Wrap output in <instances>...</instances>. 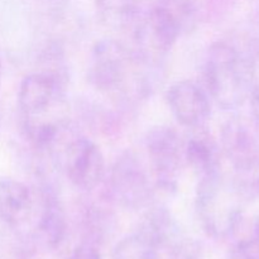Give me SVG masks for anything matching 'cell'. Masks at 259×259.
<instances>
[{
  "instance_id": "2",
  "label": "cell",
  "mask_w": 259,
  "mask_h": 259,
  "mask_svg": "<svg viewBox=\"0 0 259 259\" xmlns=\"http://www.w3.org/2000/svg\"><path fill=\"white\" fill-rule=\"evenodd\" d=\"M156 67L146 65L131 47L114 39H101L90 53L88 80L96 90L131 99L151 93V75Z\"/></svg>"
},
{
  "instance_id": "22",
  "label": "cell",
  "mask_w": 259,
  "mask_h": 259,
  "mask_svg": "<svg viewBox=\"0 0 259 259\" xmlns=\"http://www.w3.org/2000/svg\"><path fill=\"white\" fill-rule=\"evenodd\" d=\"M0 78H2V61H0Z\"/></svg>"
},
{
  "instance_id": "20",
  "label": "cell",
  "mask_w": 259,
  "mask_h": 259,
  "mask_svg": "<svg viewBox=\"0 0 259 259\" xmlns=\"http://www.w3.org/2000/svg\"><path fill=\"white\" fill-rule=\"evenodd\" d=\"M169 259H199V257H197V253L195 250V248L187 242L179 252L175 253Z\"/></svg>"
},
{
  "instance_id": "12",
  "label": "cell",
  "mask_w": 259,
  "mask_h": 259,
  "mask_svg": "<svg viewBox=\"0 0 259 259\" xmlns=\"http://www.w3.org/2000/svg\"><path fill=\"white\" fill-rule=\"evenodd\" d=\"M35 197L29 187L18 180L0 179V220L20 227L32 218Z\"/></svg>"
},
{
  "instance_id": "4",
  "label": "cell",
  "mask_w": 259,
  "mask_h": 259,
  "mask_svg": "<svg viewBox=\"0 0 259 259\" xmlns=\"http://www.w3.org/2000/svg\"><path fill=\"white\" fill-rule=\"evenodd\" d=\"M146 148L158 189L174 192L179 186L184 163V142L168 125H158L147 133Z\"/></svg>"
},
{
  "instance_id": "11",
  "label": "cell",
  "mask_w": 259,
  "mask_h": 259,
  "mask_svg": "<svg viewBox=\"0 0 259 259\" xmlns=\"http://www.w3.org/2000/svg\"><path fill=\"white\" fill-rule=\"evenodd\" d=\"M163 255L169 258L187 243L179 223L164 207L151 210L142 222L138 232Z\"/></svg>"
},
{
  "instance_id": "9",
  "label": "cell",
  "mask_w": 259,
  "mask_h": 259,
  "mask_svg": "<svg viewBox=\"0 0 259 259\" xmlns=\"http://www.w3.org/2000/svg\"><path fill=\"white\" fill-rule=\"evenodd\" d=\"M33 237L48 249L60 247L67 233V222L60 199L48 187L40 190L38 205L33 210Z\"/></svg>"
},
{
  "instance_id": "7",
  "label": "cell",
  "mask_w": 259,
  "mask_h": 259,
  "mask_svg": "<svg viewBox=\"0 0 259 259\" xmlns=\"http://www.w3.org/2000/svg\"><path fill=\"white\" fill-rule=\"evenodd\" d=\"M60 78L50 72H35L25 76L18 91L20 118L32 119L58 110L62 104Z\"/></svg>"
},
{
  "instance_id": "15",
  "label": "cell",
  "mask_w": 259,
  "mask_h": 259,
  "mask_svg": "<svg viewBox=\"0 0 259 259\" xmlns=\"http://www.w3.org/2000/svg\"><path fill=\"white\" fill-rule=\"evenodd\" d=\"M230 185L240 200L259 199V153L233 166Z\"/></svg>"
},
{
  "instance_id": "19",
  "label": "cell",
  "mask_w": 259,
  "mask_h": 259,
  "mask_svg": "<svg viewBox=\"0 0 259 259\" xmlns=\"http://www.w3.org/2000/svg\"><path fill=\"white\" fill-rule=\"evenodd\" d=\"M249 108L250 118H252L253 125L259 131V82L254 83L252 91L249 94Z\"/></svg>"
},
{
  "instance_id": "8",
  "label": "cell",
  "mask_w": 259,
  "mask_h": 259,
  "mask_svg": "<svg viewBox=\"0 0 259 259\" xmlns=\"http://www.w3.org/2000/svg\"><path fill=\"white\" fill-rule=\"evenodd\" d=\"M166 99L176 120L189 129L204 126L211 113L209 94L192 81L174 83L167 91Z\"/></svg>"
},
{
  "instance_id": "13",
  "label": "cell",
  "mask_w": 259,
  "mask_h": 259,
  "mask_svg": "<svg viewBox=\"0 0 259 259\" xmlns=\"http://www.w3.org/2000/svg\"><path fill=\"white\" fill-rule=\"evenodd\" d=\"M222 151L232 164L240 163L259 153V131L240 118H232L223 125Z\"/></svg>"
},
{
  "instance_id": "5",
  "label": "cell",
  "mask_w": 259,
  "mask_h": 259,
  "mask_svg": "<svg viewBox=\"0 0 259 259\" xmlns=\"http://www.w3.org/2000/svg\"><path fill=\"white\" fill-rule=\"evenodd\" d=\"M109 195L120 206L138 210L152 199L151 181L141 159L133 152L118 157L109 174Z\"/></svg>"
},
{
  "instance_id": "16",
  "label": "cell",
  "mask_w": 259,
  "mask_h": 259,
  "mask_svg": "<svg viewBox=\"0 0 259 259\" xmlns=\"http://www.w3.org/2000/svg\"><path fill=\"white\" fill-rule=\"evenodd\" d=\"M113 259H163V254L139 233H134L119 242Z\"/></svg>"
},
{
  "instance_id": "6",
  "label": "cell",
  "mask_w": 259,
  "mask_h": 259,
  "mask_svg": "<svg viewBox=\"0 0 259 259\" xmlns=\"http://www.w3.org/2000/svg\"><path fill=\"white\" fill-rule=\"evenodd\" d=\"M63 164L71 184L82 191H93L105 176V161L100 148L85 137L68 142L63 149Z\"/></svg>"
},
{
  "instance_id": "14",
  "label": "cell",
  "mask_w": 259,
  "mask_h": 259,
  "mask_svg": "<svg viewBox=\"0 0 259 259\" xmlns=\"http://www.w3.org/2000/svg\"><path fill=\"white\" fill-rule=\"evenodd\" d=\"M147 0H95L96 14L103 24L114 30L129 32L141 13Z\"/></svg>"
},
{
  "instance_id": "18",
  "label": "cell",
  "mask_w": 259,
  "mask_h": 259,
  "mask_svg": "<svg viewBox=\"0 0 259 259\" xmlns=\"http://www.w3.org/2000/svg\"><path fill=\"white\" fill-rule=\"evenodd\" d=\"M68 259H103V257L96 245L83 243L72 250Z\"/></svg>"
},
{
  "instance_id": "3",
  "label": "cell",
  "mask_w": 259,
  "mask_h": 259,
  "mask_svg": "<svg viewBox=\"0 0 259 259\" xmlns=\"http://www.w3.org/2000/svg\"><path fill=\"white\" fill-rule=\"evenodd\" d=\"M240 200L232 185L227 187L223 174L199 180L196 190V211L205 232L212 238L223 239L235 232L242 219Z\"/></svg>"
},
{
  "instance_id": "1",
  "label": "cell",
  "mask_w": 259,
  "mask_h": 259,
  "mask_svg": "<svg viewBox=\"0 0 259 259\" xmlns=\"http://www.w3.org/2000/svg\"><path fill=\"white\" fill-rule=\"evenodd\" d=\"M259 63V38L233 43L219 40L207 50L204 62L205 90L224 110H234L248 100Z\"/></svg>"
},
{
  "instance_id": "21",
  "label": "cell",
  "mask_w": 259,
  "mask_h": 259,
  "mask_svg": "<svg viewBox=\"0 0 259 259\" xmlns=\"http://www.w3.org/2000/svg\"><path fill=\"white\" fill-rule=\"evenodd\" d=\"M253 238L259 243V217L255 219L254 225H253Z\"/></svg>"
},
{
  "instance_id": "10",
  "label": "cell",
  "mask_w": 259,
  "mask_h": 259,
  "mask_svg": "<svg viewBox=\"0 0 259 259\" xmlns=\"http://www.w3.org/2000/svg\"><path fill=\"white\" fill-rule=\"evenodd\" d=\"M184 158L197 179L222 175V149L204 126L192 129L184 143Z\"/></svg>"
},
{
  "instance_id": "17",
  "label": "cell",
  "mask_w": 259,
  "mask_h": 259,
  "mask_svg": "<svg viewBox=\"0 0 259 259\" xmlns=\"http://www.w3.org/2000/svg\"><path fill=\"white\" fill-rule=\"evenodd\" d=\"M229 259H259V243L254 238L237 243L230 252Z\"/></svg>"
}]
</instances>
